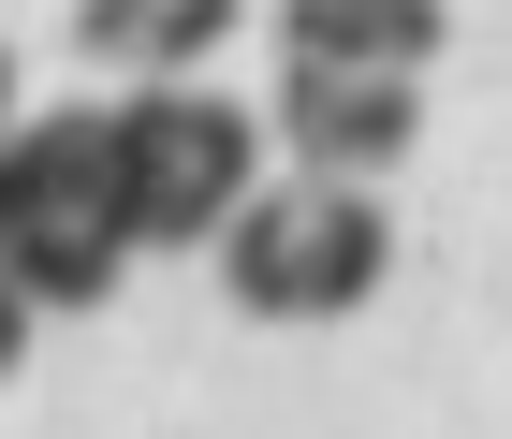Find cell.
<instances>
[{"label": "cell", "instance_id": "277c9868", "mask_svg": "<svg viewBox=\"0 0 512 439\" xmlns=\"http://www.w3.org/2000/svg\"><path fill=\"white\" fill-rule=\"evenodd\" d=\"M278 147L308 176L381 191L395 161L425 147V74H337V59H278Z\"/></svg>", "mask_w": 512, "mask_h": 439}, {"label": "cell", "instance_id": "52a82bcc", "mask_svg": "<svg viewBox=\"0 0 512 439\" xmlns=\"http://www.w3.org/2000/svg\"><path fill=\"white\" fill-rule=\"evenodd\" d=\"M30 322H44V308H30V293H15V279H0V381L30 366Z\"/></svg>", "mask_w": 512, "mask_h": 439}, {"label": "cell", "instance_id": "5b68a950", "mask_svg": "<svg viewBox=\"0 0 512 439\" xmlns=\"http://www.w3.org/2000/svg\"><path fill=\"white\" fill-rule=\"evenodd\" d=\"M454 15L439 0H278V59H337V74H425Z\"/></svg>", "mask_w": 512, "mask_h": 439}, {"label": "cell", "instance_id": "ba28073f", "mask_svg": "<svg viewBox=\"0 0 512 439\" xmlns=\"http://www.w3.org/2000/svg\"><path fill=\"white\" fill-rule=\"evenodd\" d=\"M0 132H15V44H0Z\"/></svg>", "mask_w": 512, "mask_h": 439}, {"label": "cell", "instance_id": "8992f818", "mask_svg": "<svg viewBox=\"0 0 512 439\" xmlns=\"http://www.w3.org/2000/svg\"><path fill=\"white\" fill-rule=\"evenodd\" d=\"M235 15L249 0H74V44L103 59V74H205L220 44H235Z\"/></svg>", "mask_w": 512, "mask_h": 439}, {"label": "cell", "instance_id": "6da1fadb", "mask_svg": "<svg viewBox=\"0 0 512 439\" xmlns=\"http://www.w3.org/2000/svg\"><path fill=\"white\" fill-rule=\"evenodd\" d=\"M0 279L30 308H103L132 279V220H118V161H103V103L0 132Z\"/></svg>", "mask_w": 512, "mask_h": 439}, {"label": "cell", "instance_id": "3957f363", "mask_svg": "<svg viewBox=\"0 0 512 439\" xmlns=\"http://www.w3.org/2000/svg\"><path fill=\"white\" fill-rule=\"evenodd\" d=\"M205 249H220V293H235L249 322H352L366 293L395 279V220H381V191H352V176L249 191Z\"/></svg>", "mask_w": 512, "mask_h": 439}, {"label": "cell", "instance_id": "7a4b0ae2", "mask_svg": "<svg viewBox=\"0 0 512 439\" xmlns=\"http://www.w3.org/2000/svg\"><path fill=\"white\" fill-rule=\"evenodd\" d=\"M103 161H118L132 249H205L249 191H264V118L220 103L205 74H147L132 103H103Z\"/></svg>", "mask_w": 512, "mask_h": 439}]
</instances>
